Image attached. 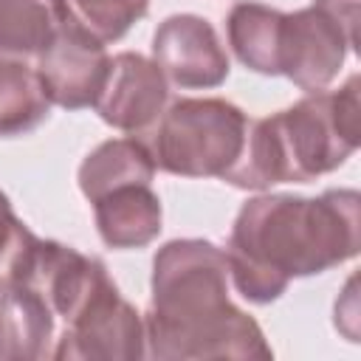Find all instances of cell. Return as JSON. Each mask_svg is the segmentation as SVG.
<instances>
[{
	"label": "cell",
	"instance_id": "16",
	"mask_svg": "<svg viewBox=\"0 0 361 361\" xmlns=\"http://www.w3.org/2000/svg\"><path fill=\"white\" fill-rule=\"evenodd\" d=\"M68 6L102 42L121 39L149 11V0H68Z\"/></svg>",
	"mask_w": 361,
	"mask_h": 361
},
{
	"label": "cell",
	"instance_id": "13",
	"mask_svg": "<svg viewBox=\"0 0 361 361\" xmlns=\"http://www.w3.org/2000/svg\"><path fill=\"white\" fill-rule=\"evenodd\" d=\"M155 161L149 147L138 138H110L102 141L79 166V189L93 203L102 195L130 186V183H152L155 178Z\"/></svg>",
	"mask_w": 361,
	"mask_h": 361
},
{
	"label": "cell",
	"instance_id": "8",
	"mask_svg": "<svg viewBox=\"0 0 361 361\" xmlns=\"http://www.w3.org/2000/svg\"><path fill=\"white\" fill-rule=\"evenodd\" d=\"M166 104L169 82L164 71L144 54L124 51L110 59L107 79L93 107L104 124L141 138L155 127Z\"/></svg>",
	"mask_w": 361,
	"mask_h": 361
},
{
	"label": "cell",
	"instance_id": "10",
	"mask_svg": "<svg viewBox=\"0 0 361 361\" xmlns=\"http://www.w3.org/2000/svg\"><path fill=\"white\" fill-rule=\"evenodd\" d=\"M56 316L48 302L23 282H0V361L51 358Z\"/></svg>",
	"mask_w": 361,
	"mask_h": 361
},
{
	"label": "cell",
	"instance_id": "9",
	"mask_svg": "<svg viewBox=\"0 0 361 361\" xmlns=\"http://www.w3.org/2000/svg\"><path fill=\"white\" fill-rule=\"evenodd\" d=\"M152 62L178 87H217L228 76V54L214 25L197 14H172L152 34Z\"/></svg>",
	"mask_w": 361,
	"mask_h": 361
},
{
	"label": "cell",
	"instance_id": "12",
	"mask_svg": "<svg viewBox=\"0 0 361 361\" xmlns=\"http://www.w3.org/2000/svg\"><path fill=\"white\" fill-rule=\"evenodd\" d=\"M71 11L68 0H0V62L34 65Z\"/></svg>",
	"mask_w": 361,
	"mask_h": 361
},
{
	"label": "cell",
	"instance_id": "3",
	"mask_svg": "<svg viewBox=\"0 0 361 361\" xmlns=\"http://www.w3.org/2000/svg\"><path fill=\"white\" fill-rule=\"evenodd\" d=\"M358 76L338 90H316L293 107L265 116L279 183H307L336 172L361 141Z\"/></svg>",
	"mask_w": 361,
	"mask_h": 361
},
{
	"label": "cell",
	"instance_id": "1",
	"mask_svg": "<svg viewBox=\"0 0 361 361\" xmlns=\"http://www.w3.org/2000/svg\"><path fill=\"white\" fill-rule=\"evenodd\" d=\"M361 248V195L327 189L319 197L257 195L234 217L226 259L237 293L276 302L290 279L324 274Z\"/></svg>",
	"mask_w": 361,
	"mask_h": 361
},
{
	"label": "cell",
	"instance_id": "5",
	"mask_svg": "<svg viewBox=\"0 0 361 361\" xmlns=\"http://www.w3.org/2000/svg\"><path fill=\"white\" fill-rule=\"evenodd\" d=\"M358 0H313L282 17L279 76L316 93L338 76L347 51L358 48Z\"/></svg>",
	"mask_w": 361,
	"mask_h": 361
},
{
	"label": "cell",
	"instance_id": "15",
	"mask_svg": "<svg viewBox=\"0 0 361 361\" xmlns=\"http://www.w3.org/2000/svg\"><path fill=\"white\" fill-rule=\"evenodd\" d=\"M51 116V99L25 62H0V138L37 130Z\"/></svg>",
	"mask_w": 361,
	"mask_h": 361
},
{
	"label": "cell",
	"instance_id": "14",
	"mask_svg": "<svg viewBox=\"0 0 361 361\" xmlns=\"http://www.w3.org/2000/svg\"><path fill=\"white\" fill-rule=\"evenodd\" d=\"M285 11L265 3H237L228 11L226 34L234 56L254 73L279 76V34Z\"/></svg>",
	"mask_w": 361,
	"mask_h": 361
},
{
	"label": "cell",
	"instance_id": "2",
	"mask_svg": "<svg viewBox=\"0 0 361 361\" xmlns=\"http://www.w3.org/2000/svg\"><path fill=\"white\" fill-rule=\"evenodd\" d=\"M144 313L147 355L158 361L271 358L262 327L228 299L226 251L209 240H169L152 259Z\"/></svg>",
	"mask_w": 361,
	"mask_h": 361
},
{
	"label": "cell",
	"instance_id": "7",
	"mask_svg": "<svg viewBox=\"0 0 361 361\" xmlns=\"http://www.w3.org/2000/svg\"><path fill=\"white\" fill-rule=\"evenodd\" d=\"M34 71L51 99L65 110L93 107L110 71L104 42L71 11L54 42L39 54Z\"/></svg>",
	"mask_w": 361,
	"mask_h": 361
},
{
	"label": "cell",
	"instance_id": "17",
	"mask_svg": "<svg viewBox=\"0 0 361 361\" xmlns=\"http://www.w3.org/2000/svg\"><path fill=\"white\" fill-rule=\"evenodd\" d=\"M34 234L28 231V226L14 214L11 200L0 192V282L8 276L14 259L20 257V251L28 245Z\"/></svg>",
	"mask_w": 361,
	"mask_h": 361
},
{
	"label": "cell",
	"instance_id": "11",
	"mask_svg": "<svg viewBox=\"0 0 361 361\" xmlns=\"http://www.w3.org/2000/svg\"><path fill=\"white\" fill-rule=\"evenodd\" d=\"M96 228L110 248H144L161 234V200L149 183L118 186L93 200Z\"/></svg>",
	"mask_w": 361,
	"mask_h": 361
},
{
	"label": "cell",
	"instance_id": "4",
	"mask_svg": "<svg viewBox=\"0 0 361 361\" xmlns=\"http://www.w3.org/2000/svg\"><path fill=\"white\" fill-rule=\"evenodd\" d=\"M248 116L226 99H178L141 141L158 169L180 178H223L237 161Z\"/></svg>",
	"mask_w": 361,
	"mask_h": 361
},
{
	"label": "cell",
	"instance_id": "6",
	"mask_svg": "<svg viewBox=\"0 0 361 361\" xmlns=\"http://www.w3.org/2000/svg\"><path fill=\"white\" fill-rule=\"evenodd\" d=\"M147 355L144 316L104 276L56 336V361H135Z\"/></svg>",
	"mask_w": 361,
	"mask_h": 361
}]
</instances>
